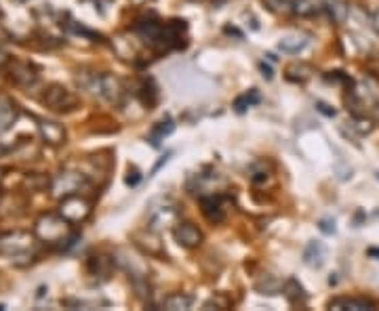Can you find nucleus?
<instances>
[{
  "mask_svg": "<svg viewBox=\"0 0 379 311\" xmlns=\"http://www.w3.org/2000/svg\"><path fill=\"white\" fill-rule=\"evenodd\" d=\"M72 223L61 214H43L36 221V236L47 244H72Z\"/></svg>",
  "mask_w": 379,
  "mask_h": 311,
  "instance_id": "nucleus-1",
  "label": "nucleus"
},
{
  "mask_svg": "<svg viewBox=\"0 0 379 311\" xmlns=\"http://www.w3.org/2000/svg\"><path fill=\"white\" fill-rule=\"evenodd\" d=\"M34 246V236L27 232H9L0 236V255H23Z\"/></svg>",
  "mask_w": 379,
  "mask_h": 311,
  "instance_id": "nucleus-2",
  "label": "nucleus"
},
{
  "mask_svg": "<svg viewBox=\"0 0 379 311\" xmlns=\"http://www.w3.org/2000/svg\"><path fill=\"white\" fill-rule=\"evenodd\" d=\"M59 214L66 216L70 223H80V221H84L87 216L91 214V204L84 198H80L78 194H74V196L63 198L61 208H59Z\"/></svg>",
  "mask_w": 379,
  "mask_h": 311,
  "instance_id": "nucleus-3",
  "label": "nucleus"
},
{
  "mask_svg": "<svg viewBox=\"0 0 379 311\" xmlns=\"http://www.w3.org/2000/svg\"><path fill=\"white\" fill-rule=\"evenodd\" d=\"M84 183V179L78 175V173H61L53 179V185H51V192L53 196L57 198H68V196H74L78 194L80 185Z\"/></svg>",
  "mask_w": 379,
  "mask_h": 311,
  "instance_id": "nucleus-4",
  "label": "nucleus"
},
{
  "mask_svg": "<svg viewBox=\"0 0 379 311\" xmlns=\"http://www.w3.org/2000/svg\"><path fill=\"white\" fill-rule=\"evenodd\" d=\"M45 103L55 110V112H68L72 108H76V97L68 88H63L59 84H53L47 92H45Z\"/></svg>",
  "mask_w": 379,
  "mask_h": 311,
  "instance_id": "nucleus-5",
  "label": "nucleus"
},
{
  "mask_svg": "<svg viewBox=\"0 0 379 311\" xmlns=\"http://www.w3.org/2000/svg\"><path fill=\"white\" fill-rule=\"evenodd\" d=\"M203 212L211 223H221L226 219V208H224V198L221 196H205L200 198Z\"/></svg>",
  "mask_w": 379,
  "mask_h": 311,
  "instance_id": "nucleus-6",
  "label": "nucleus"
},
{
  "mask_svg": "<svg viewBox=\"0 0 379 311\" xmlns=\"http://www.w3.org/2000/svg\"><path fill=\"white\" fill-rule=\"evenodd\" d=\"M175 240H177L181 246H185V248H196V246H200V242H203V234H200V229H198L196 225H192V223H179V225L175 227Z\"/></svg>",
  "mask_w": 379,
  "mask_h": 311,
  "instance_id": "nucleus-7",
  "label": "nucleus"
},
{
  "mask_svg": "<svg viewBox=\"0 0 379 311\" xmlns=\"http://www.w3.org/2000/svg\"><path fill=\"white\" fill-rule=\"evenodd\" d=\"M41 135L51 145H61L63 141H66V131H63V127L57 122H51V120L41 122Z\"/></svg>",
  "mask_w": 379,
  "mask_h": 311,
  "instance_id": "nucleus-8",
  "label": "nucleus"
},
{
  "mask_svg": "<svg viewBox=\"0 0 379 311\" xmlns=\"http://www.w3.org/2000/svg\"><path fill=\"white\" fill-rule=\"evenodd\" d=\"M377 305L369 299H356V297H339V299H333L329 303V309H354V311H363V309H375Z\"/></svg>",
  "mask_w": 379,
  "mask_h": 311,
  "instance_id": "nucleus-9",
  "label": "nucleus"
},
{
  "mask_svg": "<svg viewBox=\"0 0 379 311\" xmlns=\"http://www.w3.org/2000/svg\"><path fill=\"white\" fill-rule=\"evenodd\" d=\"M325 259H327L325 246H323L321 242L312 240V242L306 246V251H303V261H306V265H310V267H323V265H325Z\"/></svg>",
  "mask_w": 379,
  "mask_h": 311,
  "instance_id": "nucleus-10",
  "label": "nucleus"
},
{
  "mask_svg": "<svg viewBox=\"0 0 379 311\" xmlns=\"http://www.w3.org/2000/svg\"><path fill=\"white\" fill-rule=\"evenodd\" d=\"M17 118V110L15 103L7 97H0V133H5L11 129V124Z\"/></svg>",
  "mask_w": 379,
  "mask_h": 311,
  "instance_id": "nucleus-11",
  "label": "nucleus"
},
{
  "mask_svg": "<svg viewBox=\"0 0 379 311\" xmlns=\"http://www.w3.org/2000/svg\"><path fill=\"white\" fill-rule=\"evenodd\" d=\"M282 295L289 299V303H291V305H303V303H306V299H308V295H306L303 286L297 282L295 277L287 279V284L282 286Z\"/></svg>",
  "mask_w": 379,
  "mask_h": 311,
  "instance_id": "nucleus-12",
  "label": "nucleus"
},
{
  "mask_svg": "<svg viewBox=\"0 0 379 311\" xmlns=\"http://www.w3.org/2000/svg\"><path fill=\"white\" fill-rule=\"evenodd\" d=\"M308 38L306 36H299V34H291V36H284L280 42H278V49L282 53H289V55H297L301 53L306 47H308Z\"/></svg>",
  "mask_w": 379,
  "mask_h": 311,
  "instance_id": "nucleus-13",
  "label": "nucleus"
},
{
  "mask_svg": "<svg viewBox=\"0 0 379 311\" xmlns=\"http://www.w3.org/2000/svg\"><path fill=\"white\" fill-rule=\"evenodd\" d=\"M293 11L301 17H312V15H319L321 11H325V5H323V0H295Z\"/></svg>",
  "mask_w": 379,
  "mask_h": 311,
  "instance_id": "nucleus-14",
  "label": "nucleus"
},
{
  "mask_svg": "<svg viewBox=\"0 0 379 311\" xmlns=\"http://www.w3.org/2000/svg\"><path fill=\"white\" fill-rule=\"evenodd\" d=\"M173 131H175V124H173V120H167V122L156 124L154 131L150 133V143H152L154 147H158V145H161V141H163L167 135H171Z\"/></svg>",
  "mask_w": 379,
  "mask_h": 311,
  "instance_id": "nucleus-15",
  "label": "nucleus"
},
{
  "mask_svg": "<svg viewBox=\"0 0 379 311\" xmlns=\"http://www.w3.org/2000/svg\"><path fill=\"white\" fill-rule=\"evenodd\" d=\"M190 305H192V297L181 295V293L169 295V297L163 301V309H171V311H177V309H190Z\"/></svg>",
  "mask_w": 379,
  "mask_h": 311,
  "instance_id": "nucleus-16",
  "label": "nucleus"
},
{
  "mask_svg": "<svg viewBox=\"0 0 379 311\" xmlns=\"http://www.w3.org/2000/svg\"><path fill=\"white\" fill-rule=\"evenodd\" d=\"M175 219H177V208L175 206H165V210L152 212V227L154 229H161L163 227V221L169 223V221H175Z\"/></svg>",
  "mask_w": 379,
  "mask_h": 311,
  "instance_id": "nucleus-17",
  "label": "nucleus"
},
{
  "mask_svg": "<svg viewBox=\"0 0 379 311\" xmlns=\"http://www.w3.org/2000/svg\"><path fill=\"white\" fill-rule=\"evenodd\" d=\"M329 13H331V19L335 23H343L347 19V15H350V7H347L343 0H331L329 7H325Z\"/></svg>",
  "mask_w": 379,
  "mask_h": 311,
  "instance_id": "nucleus-18",
  "label": "nucleus"
},
{
  "mask_svg": "<svg viewBox=\"0 0 379 311\" xmlns=\"http://www.w3.org/2000/svg\"><path fill=\"white\" fill-rule=\"evenodd\" d=\"M260 92L253 88V90H249V92H244L242 97H238L236 101H234V108H236V112H244L249 105H253V103H260Z\"/></svg>",
  "mask_w": 379,
  "mask_h": 311,
  "instance_id": "nucleus-19",
  "label": "nucleus"
},
{
  "mask_svg": "<svg viewBox=\"0 0 379 311\" xmlns=\"http://www.w3.org/2000/svg\"><path fill=\"white\" fill-rule=\"evenodd\" d=\"M264 3L274 13H291L293 11V3H291V0H264Z\"/></svg>",
  "mask_w": 379,
  "mask_h": 311,
  "instance_id": "nucleus-20",
  "label": "nucleus"
},
{
  "mask_svg": "<svg viewBox=\"0 0 379 311\" xmlns=\"http://www.w3.org/2000/svg\"><path fill=\"white\" fill-rule=\"evenodd\" d=\"M319 227H321V232H325V234H335V221H331V219H323Z\"/></svg>",
  "mask_w": 379,
  "mask_h": 311,
  "instance_id": "nucleus-21",
  "label": "nucleus"
},
{
  "mask_svg": "<svg viewBox=\"0 0 379 311\" xmlns=\"http://www.w3.org/2000/svg\"><path fill=\"white\" fill-rule=\"evenodd\" d=\"M316 110H319L321 114H325V116H335V110H329V105L327 103H316Z\"/></svg>",
  "mask_w": 379,
  "mask_h": 311,
  "instance_id": "nucleus-22",
  "label": "nucleus"
},
{
  "mask_svg": "<svg viewBox=\"0 0 379 311\" xmlns=\"http://www.w3.org/2000/svg\"><path fill=\"white\" fill-rule=\"evenodd\" d=\"M139 181V175H137V171H133V177H126V183L129 185H135Z\"/></svg>",
  "mask_w": 379,
  "mask_h": 311,
  "instance_id": "nucleus-23",
  "label": "nucleus"
},
{
  "mask_svg": "<svg viewBox=\"0 0 379 311\" xmlns=\"http://www.w3.org/2000/svg\"><path fill=\"white\" fill-rule=\"evenodd\" d=\"M262 72H264V76H266V78H268V80H270V78H272V70H270V68H266V66H264V64H262Z\"/></svg>",
  "mask_w": 379,
  "mask_h": 311,
  "instance_id": "nucleus-24",
  "label": "nucleus"
},
{
  "mask_svg": "<svg viewBox=\"0 0 379 311\" xmlns=\"http://www.w3.org/2000/svg\"><path fill=\"white\" fill-rule=\"evenodd\" d=\"M377 118H379V105H377Z\"/></svg>",
  "mask_w": 379,
  "mask_h": 311,
  "instance_id": "nucleus-25",
  "label": "nucleus"
},
{
  "mask_svg": "<svg viewBox=\"0 0 379 311\" xmlns=\"http://www.w3.org/2000/svg\"><path fill=\"white\" fill-rule=\"evenodd\" d=\"M0 17H3V11H0Z\"/></svg>",
  "mask_w": 379,
  "mask_h": 311,
  "instance_id": "nucleus-26",
  "label": "nucleus"
},
{
  "mask_svg": "<svg viewBox=\"0 0 379 311\" xmlns=\"http://www.w3.org/2000/svg\"><path fill=\"white\" fill-rule=\"evenodd\" d=\"M21 3H25V0H21Z\"/></svg>",
  "mask_w": 379,
  "mask_h": 311,
  "instance_id": "nucleus-27",
  "label": "nucleus"
}]
</instances>
